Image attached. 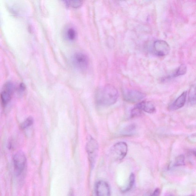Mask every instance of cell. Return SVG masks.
Masks as SVG:
<instances>
[{
    "label": "cell",
    "instance_id": "7",
    "mask_svg": "<svg viewBox=\"0 0 196 196\" xmlns=\"http://www.w3.org/2000/svg\"><path fill=\"white\" fill-rule=\"evenodd\" d=\"M154 48L156 54L159 56H164L168 55L171 50L170 47L168 43L162 40L154 42Z\"/></svg>",
    "mask_w": 196,
    "mask_h": 196
},
{
    "label": "cell",
    "instance_id": "18",
    "mask_svg": "<svg viewBox=\"0 0 196 196\" xmlns=\"http://www.w3.org/2000/svg\"><path fill=\"white\" fill-rule=\"evenodd\" d=\"M66 36L70 40H73L76 37V32L75 29L72 28L69 29L66 32Z\"/></svg>",
    "mask_w": 196,
    "mask_h": 196
},
{
    "label": "cell",
    "instance_id": "8",
    "mask_svg": "<svg viewBox=\"0 0 196 196\" xmlns=\"http://www.w3.org/2000/svg\"><path fill=\"white\" fill-rule=\"evenodd\" d=\"M72 61L75 67L81 70L87 68L89 60L86 55L81 52H77L73 55Z\"/></svg>",
    "mask_w": 196,
    "mask_h": 196
},
{
    "label": "cell",
    "instance_id": "4",
    "mask_svg": "<svg viewBox=\"0 0 196 196\" xmlns=\"http://www.w3.org/2000/svg\"><path fill=\"white\" fill-rule=\"evenodd\" d=\"M111 153L115 158L118 160L123 159L128 152V146L126 143L120 142L114 145L111 149Z\"/></svg>",
    "mask_w": 196,
    "mask_h": 196
},
{
    "label": "cell",
    "instance_id": "20",
    "mask_svg": "<svg viewBox=\"0 0 196 196\" xmlns=\"http://www.w3.org/2000/svg\"><path fill=\"white\" fill-rule=\"evenodd\" d=\"M65 2L67 5L75 8H78L81 7L82 4V2L81 1H66Z\"/></svg>",
    "mask_w": 196,
    "mask_h": 196
},
{
    "label": "cell",
    "instance_id": "5",
    "mask_svg": "<svg viewBox=\"0 0 196 196\" xmlns=\"http://www.w3.org/2000/svg\"><path fill=\"white\" fill-rule=\"evenodd\" d=\"M123 98L128 102L136 103L143 99L146 95L139 91L128 90L124 91L123 94Z\"/></svg>",
    "mask_w": 196,
    "mask_h": 196
},
{
    "label": "cell",
    "instance_id": "15",
    "mask_svg": "<svg viewBox=\"0 0 196 196\" xmlns=\"http://www.w3.org/2000/svg\"><path fill=\"white\" fill-rule=\"evenodd\" d=\"M186 71L187 67L186 65L182 64L179 67L173 75V76L177 77L184 75L186 73Z\"/></svg>",
    "mask_w": 196,
    "mask_h": 196
},
{
    "label": "cell",
    "instance_id": "13",
    "mask_svg": "<svg viewBox=\"0 0 196 196\" xmlns=\"http://www.w3.org/2000/svg\"><path fill=\"white\" fill-rule=\"evenodd\" d=\"M189 100L191 104L196 103V89L195 86H191L189 92Z\"/></svg>",
    "mask_w": 196,
    "mask_h": 196
},
{
    "label": "cell",
    "instance_id": "21",
    "mask_svg": "<svg viewBox=\"0 0 196 196\" xmlns=\"http://www.w3.org/2000/svg\"><path fill=\"white\" fill-rule=\"evenodd\" d=\"M160 189H159V188H157V189L155 190L154 191L152 195L150 196H159L160 195Z\"/></svg>",
    "mask_w": 196,
    "mask_h": 196
},
{
    "label": "cell",
    "instance_id": "11",
    "mask_svg": "<svg viewBox=\"0 0 196 196\" xmlns=\"http://www.w3.org/2000/svg\"><path fill=\"white\" fill-rule=\"evenodd\" d=\"M142 111L149 113H153L156 111L155 106L151 102L143 101L136 104Z\"/></svg>",
    "mask_w": 196,
    "mask_h": 196
},
{
    "label": "cell",
    "instance_id": "10",
    "mask_svg": "<svg viewBox=\"0 0 196 196\" xmlns=\"http://www.w3.org/2000/svg\"><path fill=\"white\" fill-rule=\"evenodd\" d=\"M186 95H187V92L186 91L183 92L170 106V109L172 110H175L183 107L186 102Z\"/></svg>",
    "mask_w": 196,
    "mask_h": 196
},
{
    "label": "cell",
    "instance_id": "12",
    "mask_svg": "<svg viewBox=\"0 0 196 196\" xmlns=\"http://www.w3.org/2000/svg\"><path fill=\"white\" fill-rule=\"evenodd\" d=\"M136 129V126L135 125L131 124L126 126L123 131V135L125 136H129L134 133Z\"/></svg>",
    "mask_w": 196,
    "mask_h": 196
},
{
    "label": "cell",
    "instance_id": "1",
    "mask_svg": "<svg viewBox=\"0 0 196 196\" xmlns=\"http://www.w3.org/2000/svg\"><path fill=\"white\" fill-rule=\"evenodd\" d=\"M96 98L99 104L110 106L116 102L118 98V92L114 86L107 84L98 90Z\"/></svg>",
    "mask_w": 196,
    "mask_h": 196
},
{
    "label": "cell",
    "instance_id": "17",
    "mask_svg": "<svg viewBox=\"0 0 196 196\" xmlns=\"http://www.w3.org/2000/svg\"><path fill=\"white\" fill-rule=\"evenodd\" d=\"M143 111L140 109L136 105L134 107L131 111L130 116L132 118H134L140 116L142 114Z\"/></svg>",
    "mask_w": 196,
    "mask_h": 196
},
{
    "label": "cell",
    "instance_id": "22",
    "mask_svg": "<svg viewBox=\"0 0 196 196\" xmlns=\"http://www.w3.org/2000/svg\"><path fill=\"white\" fill-rule=\"evenodd\" d=\"M26 86L25 84H24V83H21V84L20 85L19 89L20 91H24L26 90Z\"/></svg>",
    "mask_w": 196,
    "mask_h": 196
},
{
    "label": "cell",
    "instance_id": "16",
    "mask_svg": "<svg viewBox=\"0 0 196 196\" xmlns=\"http://www.w3.org/2000/svg\"><path fill=\"white\" fill-rule=\"evenodd\" d=\"M33 123V117H29L27 118L25 121L21 123L20 127L22 129H26L28 127H29V126H32Z\"/></svg>",
    "mask_w": 196,
    "mask_h": 196
},
{
    "label": "cell",
    "instance_id": "24",
    "mask_svg": "<svg viewBox=\"0 0 196 196\" xmlns=\"http://www.w3.org/2000/svg\"><path fill=\"white\" fill-rule=\"evenodd\" d=\"M194 196V195H190V196Z\"/></svg>",
    "mask_w": 196,
    "mask_h": 196
},
{
    "label": "cell",
    "instance_id": "14",
    "mask_svg": "<svg viewBox=\"0 0 196 196\" xmlns=\"http://www.w3.org/2000/svg\"><path fill=\"white\" fill-rule=\"evenodd\" d=\"M135 182V176L134 174L132 173L130 174L129 177V183L126 188L123 190L122 192H129L132 189L134 185Z\"/></svg>",
    "mask_w": 196,
    "mask_h": 196
},
{
    "label": "cell",
    "instance_id": "6",
    "mask_svg": "<svg viewBox=\"0 0 196 196\" xmlns=\"http://www.w3.org/2000/svg\"><path fill=\"white\" fill-rule=\"evenodd\" d=\"M14 87L12 83H6L3 86L1 97L2 102L3 106L7 105L11 99L12 94L13 93Z\"/></svg>",
    "mask_w": 196,
    "mask_h": 196
},
{
    "label": "cell",
    "instance_id": "19",
    "mask_svg": "<svg viewBox=\"0 0 196 196\" xmlns=\"http://www.w3.org/2000/svg\"><path fill=\"white\" fill-rule=\"evenodd\" d=\"M185 157L183 155L179 156L175 159L174 166L178 167L184 166L185 165Z\"/></svg>",
    "mask_w": 196,
    "mask_h": 196
},
{
    "label": "cell",
    "instance_id": "9",
    "mask_svg": "<svg viewBox=\"0 0 196 196\" xmlns=\"http://www.w3.org/2000/svg\"><path fill=\"white\" fill-rule=\"evenodd\" d=\"M96 196H110V189L109 185L106 182L100 181L95 186Z\"/></svg>",
    "mask_w": 196,
    "mask_h": 196
},
{
    "label": "cell",
    "instance_id": "3",
    "mask_svg": "<svg viewBox=\"0 0 196 196\" xmlns=\"http://www.w3.org/2000/svg\"><path fill=\"white\" fill-rule=\"evenodd\" d=\"M13 162L15 174L17 176L21 175L25 167L27 159L23 151H18L13 157Z\"/></svg>",
    "mask_w": 196,
    "mask_h": 196
},
{
    "label": "cell",
    "instance_id": "23",
    "mask_svg": "<svg viewBox=\"0 0 196 196\" xmlns=\"http://www.w3.org/2000/svg\"><path fill=\"white\" fill-rule=\"evenodd\" d=\"M68 196H74L73 193L72 192L69 193Z\"/></svg>",
    "mask_w": 196,
    "mask_h": 196
},
{
    "label": "cell",
    "instance_id": "2",
    "mask_svg": "<svg viewBox=\"0 0 196 196\" xmlns=\"http://www.w3.org/2000/svg\"><path fill=\"white\" fill-rule=\"evenodd\" d=\"M86 151L91 166H93L96 161L98 153V144L96 140L89 136L86 144Z\"/></svg>",
    "mask_w": 196,
    "mask_h": 196
}]
</instances>
